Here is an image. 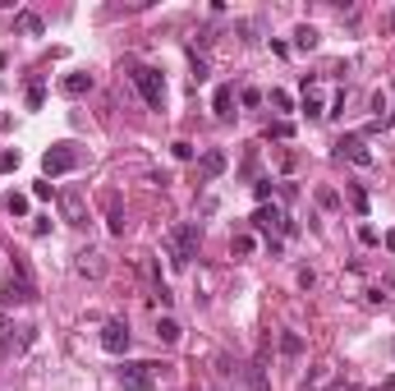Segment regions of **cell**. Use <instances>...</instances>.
<instances>
[{
    "mask_svg": "<svg viewBox=\"0 0 395 391\" xmlns=\"http://www.w3.org/2000/svg\"><path fill=\"white\" fill-rule=\"evenodd\" d=\"M60 92H65V97H83V92H92V74H88V69L65 74V78H60Z\"/></svg>",
    "mask_w": 395,
    "mask_h": 391,
    "instance_id": "8fae6325",
    "label": "cell"
},
{
    "mask_svg": "<svg viewBox=\"0 0 395 391\" xmlns=\"http://www.w3.org/2000/svg\"><path fill=\"white\" fill-rule=\"evenodd\" d=\"M10 170H19V152H0V175H10Z\"/></svg>",
    "mask_w": 395,
    "mask_h": 391,
    "instance_id": "4316f807",
    "label": "cell"
},
{
    "mask_svg": "<svg viewBox=\"0 0 395 391\" xmlns=\"http://www.w3.org/2000/svg\"><path fill=\"white\" fill-rule=\"evenodd\" d=\"M179 332H184V327H179L175 318H156V341H165V346H175V341H179Z\"/></svg>",
    "mask_w": 395,
    "mask_h": 391,
    "instance_id": "2e32d148",
    "label": "cell"
},
{
    "mask_svg": "<svg viewBox=\"0 0 395 391\" xmlns=\"http://www.w3.org/2000/svg\"><path fill=\"white\" fill-rule=\"evenodd\" d=\"M129 78H133V88L143 92L147 106H152V111H161V106H165V78H161V69H152V65H133V69H129Z\"/></svg>",
    "mask_w": 395,
    "mask_h": 391,
    "instance_id": "7a4b0ae2",
    "label": "cell"
},
{
    "mask_svg": "<svg viewBox=\"0 0 395 391\" xmlns=\"http://www.w3.org/2000/svg\"><path fill=\"white\" fill-rule=\"evenodd\" d=\"M106 226H110V235H124V207H120V193H106Z\"/></svg>",
    "mask_w": 395,
    "mask_h": 391,
    "instance_id": "4fadbf2b",
    "label": "cell"
},
{
    "mask_svg": "<svg viewBox=\"0 0 395 391\" xmlns=\"http://www.w3.org/2000/svg\"><path fill=\"white\" fill-rule=\"evenodd\" d=\"M156 373H161V364L129 359V364L120 369V387H124V391H152V387H156Z\"/></svg>",
    "mask_w": 395,
    "mask_h": 391,
    "instance_id": "5b68a950",
    "label": "cell"
},
{
    "mask_svg": "<svg viewBox=\"0 0 395 391\" xmlns=\"http://www.w3.org/2000/svg\"><path fill=\"white\" fill-rule=\"evenodd\" d=\"M386 249H391V253H395V230H386Z\"/></svg>",
    "mask_w": 395,
    "mask_h": 391,
    "instance_id": "f546056e",
    "label": "cell"
},
{
    "mask_svg": "<svg viewBox=\"0 0 395 391\" xmlns=\"http://www.w3.org/2000/svg\"><path fill=\"white\" fill-rule=\"evenodd\" d=\"M129 323H124V318H110L106 327H101V350H106V355H124V350H129Z\"/></svg>",
    "mask_w": 395,
    "mask_h": 391,
    "instance_id": "52a82bcc",
    "label": "cell"
},
{
    "mask_svg": "<svg viewBox=\"0 0 395 391\" xmlns=\"http://www.w3.org/2000/svg\"><path fill=\"white\" fill-rule=\"evenodd\" d=\"M78 166H83V152H78L74 143H51V147H46V156H42L46 179H51V175H69V170H78Z\"/></svg>",
    "mask_w": 395,
    "mask_h": 391,
    "instance_id": "3957f363",
    "label": "cell"
},
{
    "mask_svg": "<svg viewBox=\"0 0 395 391\" xmlns=\"http://www.w3.org/2000/svg\"><path fill=\"white\" fill-rule=\"evenodd\" d=\"M10 336H14V323L10 313H0V355H10Z\"/></svg>",
    "mask_w": 395,
    "mask_h": 391,
    "instance_id": "ffe728a7",
    "label": "cell"
},
{
    "mask_svg": "<svg viewBox=\"0 0 395 391\" xmlns=\"http://www.w3.org/2000/svg\"><path fill=\"white\" fill-rule=\"evenodd\" d=\"M267 138H295V124H290V120H276L271 129H267Z\"/></svg>",
    "mask_w": 395,
    "mask_h": 391,
    "instance_id": "7402d4cb",
    "label": "cell"
},
{
    "mask_svg": "<svg viewBox=\"0 0 395 391\" xmlns=\"http://www.w3.org/2000/svg\"><path fill=\"white\" fill-rule=\"evenodd\" d=\"M304 111L313 115V120L327 115V111H322V83H318V78H304Z\"/></svg>",
    "mask_w": 395,
    "mask_h": 391,
    "instance_id": "7c38bea8",
    "label": "cell"
},
{
    "mask_svg": "<svg viewBox=\"0 0 395 391\" xmlns=\"http://www.w3.org/2000/svg\"><path fill=\"white\" fill-rule=\"evenodd\" d=\"M60 212H65V226H88V198L78 189L60 193Z\"/></svg>",
    "mask_w": 395,
    "mask_h": 391,
    "instance_id": "9c48e42d",
    "label": "cell"
},
{
    "mask_svg": "<svg viewBox=\"0 0 395 391\" xmlns=\"http://www.w3.org/2000/svg\"><path fill=\"white\" fill-rule=\"evenodd\" d=\"M211 106H216V115L221 120H230V106H234V88H216V101H211Z\"/></svg>",
    "mask_w": 395,
    "mask_h": 391,
    "instance_id": "e0dca14e",
    "label": "cell"
},
{
    "mask_svg": "<svg viewBox=\"0 0 395 391\" xmlns=\"http://www.w3.org/2000/svg\"><path fill=\"white\" fill-rule=\"evenodd\" d=\"M350 202H354V212H359V216L368 212V193H363L359 184H350Z\"/></svg>",
    "mask_w": 395,
    "mask_h": 391,
    "instance_id": "cb8c5ba5",
    "label": "cell"
},
{
    "mask_svg": "<svg viewBox=\"0 0 395 391\" xmlns=\"http://www.w3.org/2000/svg\"><path fill=\"white\" fill-rule=\"evenodd\" d=\"M341 156H350L354 166H373V161H377L363 134H345V138H341Z\"/></svg>",
    "mask_w": 395,
    "mask_h": 391,
    "instance_id": "30bf717a",
    "label": "cell"
},
{
    "mask_svg": "<svg viewBox=\"0 0 395 391\" xmlns=\"http://www.w3.org/2000/svg\"><path fill=\"white\" fill-rule=\"evenodd\" d=\"M322 378H327V369H322V364H318V369H313V373H308V378H304V387H318Z\"/></svg>",
    "mask_w": 395,
    "mask_h": 391,
    "instance_id": "f1b7e54d",
    "label": "cell"
},
{
    "mask_svg": "<svg viewBox=\"0 0 395 391\" xmlns=\"http://www.w3.org/2000/svg\"><path fill=\"white\" fill-rule=\"evenodd\" d=\"M267 101H271L276 111H295V97H290L285 88H271V92H267Z\"/></svg>",
    "mask_w": 395,
    "mask_h": 391,
    "instance_id": "d6986e66",
    "label": "cell"
},
{
    "mask_svg": "<svg viewBox=\"0 0 395 391\" xmlns=\"http://www.w3.org/2000/svg\"><path fill=\"white\" fill-rule=\"evenodd\" d=\"M253 226H258V230H267V235H290V230H295V226H290V216L281 212L276 202H262V207L253 212Z\"/></svg>",
    "mask_w": 395,
    "mask_h": 391,
    "instance_id": "8992f818",
    "label": "cell"
},
{
    "mask_svg": "<svg viewBox=\"0 0 395 391\" xmlns=\"http://www.w3.org/2000/svg\"><path fill=\"white\" fill-rule=\"evenodd\" d=\"M198 244H202V226L184 221V226H175V230L165 235V258H170L175 267H188L198 258Z\"/></svg>",
    "mask_w": 395,
    "mask_h": 391,
    "instance_id": "6da1fadb",
    "label": "cell"
},
{
    "mask_svg": "<svg viewBox=\"0 0 395 391\" xmlns=\"http://www.w3.org/2000/svg\"><path fill=\"white\" fill-rule=\"evenodd\" d=\"M299 350H304V341L295 332H281V355H299Z\"/></svg>",
    "mask_w": 395,
    "mask_h": 391,
    "instance_id": "44dd1931",
    "label": "cell"
},
{
    "mask_svg": "<svg viewBox=\"0 0 395 391\" xmlns=\"http://www.w3.org/2000/svg\"><path fill=\"white\" fill-rule=\"evenodd\" d=\"M74 272L78 276H88V281H101L106 276V253H101V249H78L74 253Z\"/></svg>",
    "mask_w": 395,
    "mask_h": 391,
    "instance_id": "ba28073f",
    "label": "cell"
},
{
    "mask_svg": "<svg viewBox=\"0 0 395 391\" xmlns=\"http://www.w3.org/2000/svg\"><path fill=\"white\" fill-rule=\"evenodd\" d=\"M230 249H234L239 258H248V253H253V235H234V244H230Z\"/></svg>",
    "mask_w": 395,
    "mask_h": 391,
    "instance_id": "484cf974",
    "label": "cell"
},
{
    "mask_svg": "<svg viewBox=\"0 0 395 391\" xmlns=\"http://www.w3.org/2000/svg\"><path fill=\"white\" fill-rule=\"evenodd\" d=\"M331 391H354V387H341V382H336V387H331Z\"/></svg>",
    "mask_w": 395,
    "mask_h": 391,
    "instance_id": "4dcf8cb0",
    "label": "cell"
},
{
    "mask_svg": "<svg viewBox=\"0 0 395 391\" xmlns=\"http://www.w3.org/2000/svg\"><path fill=\"white\" fill-rule=\"evenodd\" d=\"M318 42H322V33L313 28V23H299L295 28V46L299 51H318Z\"/></svg>",
    "mask_w": 395,
    "mask_h": 391,
    "instance_id": "9a60e30c",
    "label": "cell"
},
{
    "mask_svg": "<svg viewBox=\"0 0 395 391\" xmlns=\"http://www.w3.org/2000/svg\"><path fill=\"white\" fill-rule=\"evenodd\" d=\"M318 202L327 207V212H336V207H341V193L336 189H318Z\"/></svg>",
    "mask_w": 395,
    "mask_h": 391,
    "instance_id": "603a6c76",
    "label": "cell"
},
{
    "mask_svg": "<svg viewBox=\"0 0 395 391\" xmlns=\"http://www.w3.org/2000/svg\"><path fill=\"white\" fill-rule=\"evenodd\" d=\"M5 207H10L14 216H23V212H28V198H23V193H10V198H5Z\"/></svg>",
    "mask_w": 395,
    "mask_h": 391,
    "instance_id": "d4e9b609",
    "label": "cell"
},
{
    "mask_svg": "<svg viewBox=\"0 0 395 391\" xmlns=\"http://www.w3.org/2000/svg\"><path fill=\"white\" fill-rule=\"evenodd\" d=\"M239 101H244V106H262V92H258V88H244Z\"/></svg>",
    "mask_w": 395,
    "mask_h": 391,
    "instance_id": "83f0119b",
    "label": "cell"
},
{
    "mask_svg": "<svg viewBox=\"0 0 395 391\" xmlns=\"http://www.w3.org/2000/svg\"><path fill=\"white\" fill-rule=\"evenodd\" d=\"M14 28H19L23 37H42V28H46V23H42V14H33V10H19V14H14Z\"/></svg>",
    "mask_w": 395,
    "mask_h": 391,
    "instance_id": "5bb4252c",
    "label": "cell"
},
{
    "mask_svg": "<svg viewBox=\"0 0 395 391\" xmlns=\"http://www.w3.org/2000/svg\"><path fill=\"white\" fill-rule=\"evenodd\" d=\"M221 170H225V152H207V156H202V175H207V179H216Z\"/></svg>",
    "mask_w": 395,
    "mask_h": 391,
    "instance_id": "ac0fdd59",
    "label": "cell"
},
{
    "mask_svg": "<svg viewBox=\"0 0 395 391\" xmlns=\"http://www.w3.org/2000/svg\"><path fill=\"white\" fill-rule=\"evenodd\" d=\"M37 300V286L28 276V263L14 253V267H10V281H5V304H33Z\"/></svg>",
    "mask_w": 395,
    "mask_h": 391,
    "instance_id": "277c9868",
    "label": "cell"
}]
</instances>
